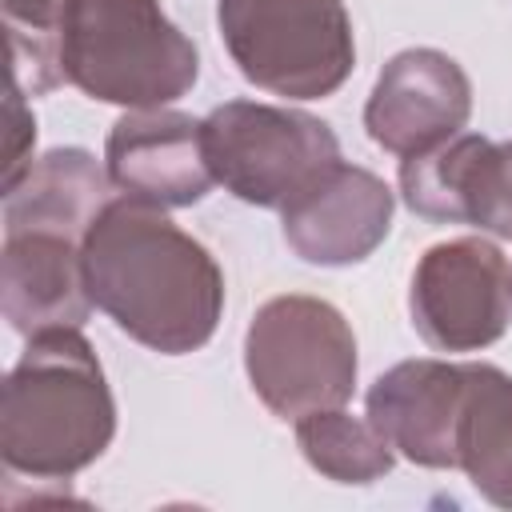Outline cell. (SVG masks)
<instances>
[{
    "label": "cell",
    "instance_id": "8992f818",
    "mask_svg": "<svg viewBox=\"0 0 512 512\" xmlns=\"http://www.w3.org/2000/svg\"><path fill=\"white\" fill-rule=\"evenodd\" d=\"M204 148L216 184L256 208L292 204L340 160V140L320 116L256 100L212 108L204 116Z\"/></svg>",
    "mask_w": 512,
    "mask_h": 512
},
{
    "label": "cell",
    "instance_id": "9a60e30c",
    "mask_svg": "<svg viewBox=\"0 0 512 512\" xmlns=\"http://www.w3.org/2000/svg\"><path fill=\"white\" fill-rule=\"evenodd\" d=\"M456 468L484 500L512 508V376L496 364H464Z\"/></svg>",
    "mask_w": 512,
    "mask_h": 512
},
{
    "label": "cell",
    "instance_id": "7a4b0ae2",
    "mask_svg": "<svg viewBox=\"0 0 512 512\" xmlns=\"http://www.w3.org/2000/svg\"><path fill=\"white\" fill-rule=\"evenodd\" d=\"M116 436V400L80 328L28 336L0 400V456L12 476L68 480Z\"/></svg>",
    "mask_w": 512,
    "mask_h": 512
},
{
    "label": "cell",
    "instance_id": "2e32d148",
    "mask_svg": "<svg viewBox=\"0 0 512 512\" xmlns=\"http://www.w3.org/2000/svg\"><path fill=\"white\" fill-rule=\"evenodd\" d=\"M296 444L304 460L336 484H372L392 472L396 460V448L384 440V432L368 416L344 412V404L300 416Z\"/></svg>",
    "mask_w": 512,
    "mask_h": 512
},
{
    "label": "cell",
    "instance_id": "7c38bea8",
    "mask_svg": "<svg viewBox=\"0 0 512 512\" xmlns=\"http://www.w3.org/2000/svg\"><path fill=\"white\" fill-rule=\"evenodd\" d=\"M464 404V364L400 360L368 388V420L420 468H456V428Z\"/></svg>",
    "mask_w": 512,
    "mask_h": 512
},
{
    "label": "cell",
    "instance_id": "5b68a950",
    "mask_svg": "<svg viewBox=\"0 0 512 512\" xmlns=\"http://www.w3.org/2000/svg\"><path fill=\"white\" fill-rule=\"evenodd\" d=\"M244 372L252 392L280 420L340 408L356 388L352 324L320 296H272L244 332Z\"/></svg>",
    "mask_w": 512,
    "mask_h": 512
},
{
    "label": "cell",
    "instance_id": "3957f363",
    "mask_svg": "<svg viewBox=\"0 0 512 512\" xmlns=\"http://www.w3.org/2000/svg\"><path fill=\"white\" fill-rule=\"evenodd\" d=\"M60 72L100 104L168 108L196 76V44L160 0H64Z\"/></svg>",
    "mask_w": 512,
    "mask_h": 512
},
{
    "label": "cell",
    "instance_id": "8fae6325",
    "mask_svg": "<svg viewBox=\"0 0 512 512\" xmlns=\"http://www.w3.org/2000/svg\"><path fill=\"white\" fill-rule=\"evenodd\" d=\"M392 208V188L376 172L336 160L292 204L280 208V224L288 248L300 260L344 268L360 264L384 244Z\"/></svg>",
    "mask_w": 512,
    "mask_h": 512
},
{
    "label": "cell",
    "instance_id": "e0dca14e",
    "mask_svg": "<svg viewBox=\"0 0 512 512\" xmlns=\"http://www.w3.org/2000/svg\"><path fill=\"white\" fill-rule=\"evenodd\" d=\"M60 16H64V0H4L12 84H20L28 96H40L64 84Z\"/></svg>",
    "mask_w": 512,
    "mask_h": 512
},
{
    "label": "cell",
    "instance_id": "9c48e42d",
    "mask_svg": "<svg viewBox=\"0 0 512 512\" xmlns=\"http://www.w3.org/2000/svg\"><path fill=\"white\" fill-rule=\"evenodd\" d=\"M472 116V80L440 48L396 52L364 104V128L372 144L392 156H416L464 132Z\"/></svg>",
    "mask_w": 512,
    "mask_h": 512
},
{
    "label": "cell",
    "instance_id": "30bf717a",
    "mask_svg": "<svg viewBox=\"0 0 512 512\" xmlns=\"http://www.w3.org/2000/svg\"><path fill=\"white\" fill-rule=\"evenodd\" d=\"M104 168L120 196L152 208H188L216 184L204 120L172 108H128L108 132Z\"/></svg>",
    "mask_w": 512,
    "mask_h": 512
},
{
    "label": "cell",
    "instance_id": "277c9868",
    "mask_svg": "<svg viewBox=\"0 0 512 512\" xmlns=\"http://www.w3.org/2000/svg\"><path fill=\"white\" fill-rule=\"evenodd\" d=\"M216 24L240 76L272 96H332L356 64L344 0H216Z\"/></svg>",
    "mask_w": 512,
    "mask_h": 512
},
{
    "label": "cell",
    "instance_id": "ba28073f",
    "mask_svg": "<svg viewBox=\"0 0 512 512\" xmlns=\"http://www.w3.org/2000/svg\"><path fill=\"white\" fill-rule=\"evenodd\" d=\"M404 204L436 224H472L512 240V140L456 132L400 160Z\"/></svg>",
    "mask_w": 512,
    "mask_h": 512
},
{
    "label": "cell",
    "instance_id": "6da1fadb",
    "mask_svg": "<svg viewBox=\"0 0 512 512\" xmlns=\"http://www.w3.org/2000/svg\"><path fill=\"white\" fill-rule=\"evenodd\" d=\"M92 304L136 344L184 356L212 340L224 312V272L164 208L116 196L84 236Z\"/></svg>",
    "mask_w": 512,
    "mask_h": 512
},
{
    "label": "cell",
    "instance_id": "ac0fdd59",
    "mask_svg": "<svg viewBox=\"0 0 512 512\" xmlns=\"http://www.w3.org/2000/svg\"><path fill=\"white\" fill-rule=\"evenodd\" d=\"M36 116L28 108V92L20 84L8 88V136H4V184L16 180L36 156Z\"/></svg>",
    "mask_w": 512,
    "mask_h": 512
},
{
    "label": "cell",
    "instance_id": "52a82bcc",
    "mask_svg": "<svg viewBox=\"0 0 512 512\" xmlns=\"http://www.w3.org/2000/svg\"><path fill=\"white\" fill-rule=\"evenodd\" d=\"M420 340L436 352H480L512 324V264L484 236L432 244L408 288Z\"/></svg>",
    "mask_w": 512,
    "mask_h": 512
},
{
    "label": "cell",
    "instance_id": "5bb4252c",
    "mask_svg": "<svg viewBox=\"0 0 512 512\" xmlns=\"http://www.w3.org/2000/svg\"><path fill=\"white\" fill-rule=\"evenodd\" d=\"M112 192L116 184L92 152L52 148L4 184V232H56L84 244L96 216L116 200Z\"/></svg>",
    "mask_w": 512,
    "mask_h": 512
},
{
    "label": "cell",
    "instance_id": "4fadbf2b",
    "mask_svg": "<svg viewBox=\"0 0 512 512\" xmlns=\"http://www.w3.org/2000/svg\"><path fill=\"white\" fill-rule=\"evenodd\" d=\"M0 308L20 336L80 328L96 308L84 276V244L56 232H4Z\"/></svg>",
    "mask_w": 512,
    "mask_h": 512
}]
</instances>
